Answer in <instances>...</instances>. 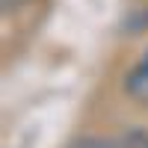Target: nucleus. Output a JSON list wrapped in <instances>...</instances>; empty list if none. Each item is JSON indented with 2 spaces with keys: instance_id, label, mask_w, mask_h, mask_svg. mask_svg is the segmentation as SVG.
<instances>
[{
  "instance_id": "f257e3e1",
  "label": "nucleus",
  "mask_w": 148,
  "mask_h": 148,
  "mask_svg": "<svg viewBox=\"0 0 148 148\" xmlns=\"http://www.w3.org/2000/svg\"><path fill=\"white\" fill-rule=\"evenodd\" d=\"M125 89L130 92V98H136V101L148 104V59H142V62L127 74Z\"/></svg>"
},
{
  "instance_id": "f03ea898",
  "label": "nucleus",
  "mask_w": 148,
  "mask_h": 148,
  "mask_svg": "<svg viewBox=\"0 0 148 148\" xmlns=\"http://www.w3.org/2000/svg\"><path fill=\"white\" fill-rule=\"evenodd\" d=\"M119 148H148V133L145 130H130L121 136Z\"/></svg>"
},
{
  "instance_id": "7ed1b4c3",
  "label": "nucleus",
  "mask_w": 148,
  "mask_h": 148,
  "mask_svg": "<svg viewBox=\"0 0 148 148\" xmlns=\"http://www.w3.org/2000/svg\"><path fill=\"white\" fill-rule=\"evenodd\" d=\"M71 148H119L116 142H104V139H83L77 145H71Z\"/></svg>"
},
{
  "instance_id": "20e7f679",
  "label": "nucleus",
  "mask_w": 148,
  "mask_h": 148,
  "mask_svg": "<svg viewBox=\"0 0 148 148\" xmlns=\"http://www.w3.org/2000/svg\"><path fill=\"white\" fill-rule=\"evenodd\" d=\"M145 59H148V53H145Z\"/></svg>"
}]
</instances>
